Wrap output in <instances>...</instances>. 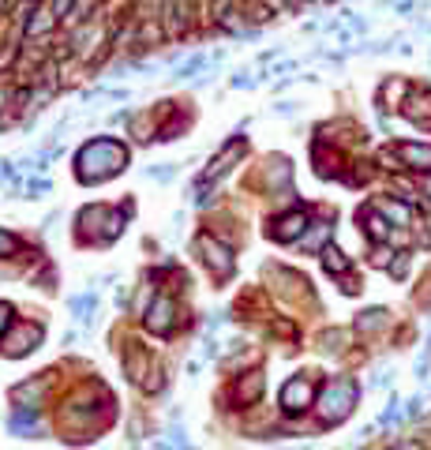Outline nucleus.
I'll list each match as a JSON object with an SVG mask.
<instances>
[{"label": "nucleus", "instance_id": "nucleus-5", "mask_svg": "<svg viewBox=\"0 0 431 450\" xmlns=\"http://www.w3.org/2000/svg\"><path fill=\"white\" fill-rule=\"evenodd\" d=\"M38 341H42V326H38V323H27L16 338H11L8 353H11V356H23V353H30V349L38 346Z\"/></svg>", "mask_w": 431, "mask_h": 450}, {"label": "nucleus", "instance_id": "nucleus-4", "mask_svg": "<svg viewBox=\"0 0 431 450\" xmlns=\"http://www.w3.org/2000/svg\"><path fill=\"white\" fill-rule=\"evenodd\" d=\"M169 326H173V304L162 297L150 308V315H147V330H154V334H169Z\"/></svg>", "mask_w": 431, "mask_h": 450}, {"label": "nucleus", "instance_id": "nucleus-10", "mask_svg": "<svg viewBox=\"0 0 431 450\" xmlns=\"http://www.w3.org/2000/svg\"><path fill=\"white\" fill-rule=\"evenodd\" d=\"M11 248H16V241H11L8 233H0V251H11Z\"/></svg>", "mask_w": 431, "mask_h": 450}, {"label": "nucleus", "instance_id": "nucleus-1", "mask_svg": "<svg viewBox=\"0 0 431 450\" xmlns=\"http://www.w3.org/2000/svg\"><path fill=\"white\" fill-rule=\"evenodd\" d=\"M79 158H94V165L83 169L79 180H98V177H106V173H121V165H124V150L116 147V143H109V139L90 143L86 150H79Z\"/></svg>", "mask_w": 431, "mask_h": 450}, {"label": "nucleus", "instance_id": "nucleus-6", "mask_svg": "<svg viewBox=\"0 0 431 450\" xmlns=\"http://www.w3.org/2000/svg\"><path fill=\"white\" fill-rule=\"evenodd\" d=\"M199 251L206 256V263L218 270V274H225L229 270V259H225V248H218L214 241H199Z\"/></svg>", "mask_w": 431, "mask_h": 450}, {"label": "nucleus", "instance_id": "nucleus-8", "mask_svg": "<svg viewBox=\"0 0 431 450\" xmlns=\"http://www.w3.org/2000/svg\"><path fill=\"white\" fill-rule=\"evenodd\" d=\"M323 256H326V270H345V267H349V263L342 259V251H337V248H326Z\"/></svg>", "mask_w": 431, "mask_h": 450}, {"label": "nucleus", "instance_id": "nucleus-9", "mask_svg": "<svg viewBox=\"0 0 431 450\" xmlns=\"http://www.w3.org/2000/svg\"><path fill=\"white\" fill-rule=\"evenodd\" d=\"M11 323V308H8V304L4 300H0V334H4V326Z\"/></svg>", "mask_w": 431, "mask_h": 450}, {"label": "nucleus", "instance_id": "nucleus-3", "mask_svg": "<svg viewBox=\"0 0 431 450\" xmlns=\"http://www.w3.org/2000/svg\"><path fill=\"white\" fill-rule=\"evenodd\" d=\"M311 398H315V390H311L308 379H293V383H285V390H281L285 413H304V409L311 405Z\"/></svg>", "mask_w": 431, "mask_h": 450}, {"label": "nucleus", "instance_id": "nucleus-7", "mask_svg": "<svg viewBox=\"0 0 431 450\" xmlns=\"http://www.w3.org/2000/svg\"><path fill=\"white\" fill-rule=\"evenodd\" d=\"M259 390H263V375H247V379L240 383V387H237V402H240V405H247Z\"/></svg>", "mask_w": 431, "mask_h": 450}, {"label": "nucleus", "instance_id": "nucleus-2", "mask_svg": "<svg viewBox=\"0 0 431 450\" xmlns=\"http://www.w3.org/2000/svg\"><path fill=\"white\" fill-rule=\"evenodd\" d=\"M352 402H357V387L342 379V383H334V387H326V390H323L319 413H323L326 424H337V420H345V417H349Z\"/></svg>", "mask_w": 431, "mask_h": 450}]
</instances>
